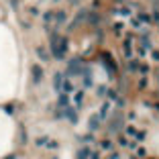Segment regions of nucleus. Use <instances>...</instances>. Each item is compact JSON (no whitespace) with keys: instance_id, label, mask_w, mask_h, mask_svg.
I'll list each match as a JSON object with an SVG mask.
<instances>
[{"instance_id":"20","label":"nucleus","mask_w":159,"mask_h":159,"mask_svg":"<svg viewBox=\"0 0 159 159\" xmlns=\"http://www.w3.org/2000/svg\"><path fill=\"white\" fill-rule=\"evenodd\" d=\"M126 133H129L130 137H137V129H135V126H129V129H126Z\"/></svg>"},{"instance_id":"25","label":"nucleus","mask_w":159,"mask_h":159,"mask_svg":"<svg viewBox=\"0 0 159 159\" xmlns=\"http://www.w3.org/2000/svg\"><path fill=\"white\" fill-rule=\"evenodd\" d=\"M84 141H86V143H92V141H94V137L88 135V137H84Z\"/></svg>"},{"instance_id":"14","label":"nucleus","mask_w":159,"mask_h":159,"mask_svg":"<svg viewBox=\"0 0 159 159\" xmlns=\"http://www.w3.org/2000/svg\"><path fill=\"white\" fill-rule=\"evenodd\" d=\"M90 147H82V149L77 151V159H88V155H90Z\"/></svg>"},{"instance_id":"17","label":"nucleus","mask_w":159,"mask_h":159,"mask_svg":"<svg viewBox=\"0 0 159 159\" xmlns=\"http://www.w3.org/2000/svg\"><path fill=\"white\" fill-rule=\"evenodd\" d=\"M43 20H45V23H53V12H45V15H43Z\"/></svg>"},{"instance_id":"8","label":"nucleus","mask_w":159,"mask_h":159,"mask_svg":"<svg viewBox=\"0 0 159 159\" xmlns=\"http://www.w3.org/2000/svg\"><path fill=\"white\" fill-rule=\"evenodd\" d=\"M63 80H65V76H63V73H55V76H53V88H55V90H61V84H63Z\"/></svg>"},{"instance_id":"4","label":"nucleus","mask_w":159,"mask_h":159,"mask_svg":"<svg viewBox=\"0 0 159 159\" xmlns=\"http://www.w3.org/2000/svg\"><path fill=\"white\" fill-rule=\"evenodd\" d=\"M82 77H84V88H92L94 86V77H92V72L88 68L82 69Z\"/></svg>"},{"instance_id":"19","label":"nucleus","mask_w":159,"mask_h":159,"mask_svg":"<svg viewBox=\"0 0 159 159\" xmlns=\"http://www.w3.org/2000/svg\"><path fill=\"white\" fill-rule=\"evenodd\" d=\"M137 72H141L145 76V73H149V65H139V69H137Z\"/></svg>"},{"instance_id":"1","label":"nucleus","mask_w":159,"mask_h":159,"mask_svg":"<svg viewBox=\"0 0 159 159\" xmlns=\"http://www.w3.org/2000/svg\"><path fill=\"white\" fill-rule=\"evenodd\" d=\"M49 47H51V55L55 59H63V57H65V53H68L69 43H68V39L63 37V35L53 33L51 35V41H49Z\"/></svg>"},{"instance_id":"21","label":"nucleus","mask_w":159,"mask_h":159,"mask_svg":"<svg viewBox=\"0 0 159 159\" xmlns=\"http://www.w3.org/2000/svg\"><path fill=\"white\" fill-rule=\"evenodd\" d=\"M118 145H121V147H130V145H129V141H126V139H122V137L118 139Z\"/></svg>"},{"instance_id":"13","label":"nucleus","mask_w":159,"mask_h":159,"mask_svg":"<svg viewBox=\"0 0 159 159\" xmlns=\"http://www.w3.org/2000/svg\"><path fill=\"white\" fill-rule=\"evenodd\" d=\"M53 20H55L57 24L65 23V12H63V10H57V12H53Z\"/></svg>"},{"instance_id":"5","label":"nucleus","mask_w":159,"mask_h":159,"mask_svg":"<svg viewBox=\"0 0 159 159\" xmlns=\"http://www.w3.org/2000/svg\"><path fill=\"white\" fill-rule=\"evenodd\" d=\"M31 76H33V84L41 82V80H43V69H41V65H33V68H31Z\"/></svg>"},{"instance_id":"15","label":"nucleus","mask_w":159,"mask_h":159,"mask_svg":"<svg viewBox=\"0 0 159 159\" xmlns=\"http://www.w3.org/2000/svg\"><path fill=\"white\" fill-rule=\"evenodd\" d=\"M49 141H51L49 137H39V139L35 141V145H37V147H47V145H49Z\"/></svg>"},{"instance_id":"10","label":"nucleus","mask_w":159,"mask_h":159,"mask_svg":"<svg viewBox=\"0 0 159 159\" xmlns=\"http://www.w3.org/2000/svg\"><path fill=\"white\" fill-rule=\"evenodd\" d=\"M73 102H76V108H80V106L84 104V92L77 90L76 94H73Z\"/></svg>"},{"instance_id":"24","label":"nucleus","mask_w":159,"mask_h":159,"mask_svg":"<svg viewBox=\"0 0 159 159\" xmlns=\"http://www.w3.org/2000/svg\"><path fill=\"white\" fill-rule=\"evenodd\" d=\"M151 57H153L155 61H159V51H153V53H151Z\"/></svg>"},{"instance_id":"26","label":"nucleus","mask_w":159,"mask_h":159,"mask_svg":"<svg viewBox=\"0 0 159 159\" xmlns=\"http://www.w3.org/2000/svg\"><path fill=\"white\" fill-rule=\"evenodd\" d=\"M110 159H118V155H116V153H112V155H110Z\"/></svg>"},{"instance_id":"16","label":"nucleus","mask_w":159,"mask_h":159,"mask_svg":"<svg viewBox=\"0 0 159 159\" xmlns=\"http://www.w3.org/2000/svg\"><path fill=\"white\" fill-rule=\"evenodd\" d=\"M100 147H102V151H112L114 149V143H112V141H102Z\"/></svg>"},{"instance_id":"12","label":"nucleus","mask_w":159,"mask_h":159,"mask_svg":"<svg viewBox=\"0 0 159 159\" xmlns=\"http://www.w3.org/2000/svg\"><path fill=\"white\" fill-rule=\"evenodd\" d=\"M88 126H90V130H96L98 126H100V118H98V114H94L90 121H88Z\"/></svg>"},{"instance_id":"7","label":"nucleus","mask_w":159,"mask_h":159,"mask_svg":"<svg viewBox=\"0 0 159 159\" xmlns=\"http://www.w3.org/2000/svg\"><path fill=\"white\" fill-rule=\"evenodd\" d=\"M68 106H69V94H59L57 108H59V110H63V108H68Z\"/></svg>"},{"instance_id":"18","label":"nucleus","mask_w":159,"mask_h":159,"mask_svg":"<svg viewBox=\"0 0 159 159\" xmlns=\"http://www.w3.org/2000/svg\"><path fill=\"white\" fill-rule=\"evenodd\" d=\"M129 69L130 72H137L139 69V61H129Z\"/></svg>"},{"instance_id":"6","label":"nucleus","mask_w":159,"mask_h":159,"mask_svg":"<svg viewBox=\"0 0 159 159\" xmlns=\"http://www.w3.org/2000/svg\"><path fill=\"white\" fill-rule=\"evenodd\" d=\"M61 94H72V92H76V86H73V82L69 80V77H65L63 80V84H61Z\"/></svg>"},{"instance_id":"23","label":"nucleus","mask_w":159,"mask_h":159,"mask_svg":"<svg viewBox=\"0 0 159 159\" xmlns=\"http://www.w3.org/2000/svg\"><path fill=\"white\" fill-rule=\"evenodd\" d=\"M137 155H139V157H143V155H145V147H137Z\"/></svg>"},{"instance_id":"3","label":"nucleus","mask_w":159,"mask_h":159,"mask_svg":"<svg viewBox=\"0 0 159 159\" xmlns=\"http://www.w3.org/2000/svg\"><path fill=\"white\" fill-rule=\"evenodd\" d=\"M63 116H65L69 122H73V125H76V122H77V108H72V106L63 108Z\"/></svg>"},{"instance_id":"2","label":"nucleus","mask_w":159,"mask_h":159,"mask_svg":"<svg viewBox=\"0 0 159 159\" xmlns=\"http://www.w3.org/2000/svg\"><path fill=\"white\" fill-rule=\"evenodd\" d=\"M82 59L80 57H76V59H69V63H68V76L72 77V76H80V73H82Z\"/></svg>"},{"instance_id":"11","label":"nucleus","mask_w":159,"mask_h":159,"mask_svg":"<svg viewBox=\"0 0 159 159\" xmlns=\"http://www.w3.org/2000/svg\"><path fill=\"white\" fill-rule=\"evenodd\" d=\"M35 53H37V57L41 59V61H47V59H49V53H47V49H45V47H37V51H35Z\"/></svg>"},{"instance_id":"22","label":"nucleus","mask_w":159,"mask_h":159,"mask_svg":"<svg viewBox=\"0 0 159 159\" xmlns=\"http://www.w3.org/2000/svg\"><path fill=\"white\" fill-rule=\"evenodd\" d=\"M135 139L143 141V139H145V133H143V130H137V137H135Z\"/></svg>"},{"instance_id":"9","label":"nucleus","mask_w":159,"mask_h":159,"mask_svg":"<svg viewBox=\"0 0 159 159\" xmlns=\"http://www.w3.org/2000/svg\"><path fill=\"white\" fill-rule=\"evenodd\" d=\"M108 112H110V102H104V104H102V108H100V114H98V118H100V121H104L106 116H108Z\"/></svg>"}]
</instances>
